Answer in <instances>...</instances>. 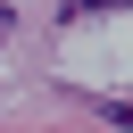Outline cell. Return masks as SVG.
Instances as JSON below:
<instances>
[{"instance_id":"obj_1","label":"cell","mask_w":133,"mask_h":133,"mask_svg":"<svg viewBox=\"0 0 133 133\" xmlns=\"http://www.w3.org/2000/svg\"><path fill=\"white\" fill-rule=\"evenodd\" d=\"M91 8H133V0H66V17H91Z\"/></svg>"},{"instance_id":"obj_2","label":"cell","mask_w":133,"mask_h":133,"mask_svg":"<svg viewBox=\"0 0 133 133\" xmlns=\"http://www.w3.org/2000/svg\"><path fill=\"white\" fill-rule=\"evenodd\" d=\"M108 125H125V133H133V100H108Z\"/></svg>"},{"instance_id":"obj_3","label":"cell","mask_w":133,"mask_h":133,"mask_svg":"<svg viewBox=\"0 0 133 133\" xmlns=\"http://www.w3.org/2000/svg\"><path fill=\"white\" fill-rule=\"evenodd\" d=\"M0 33H8V8H0Z\"/></svg>"}]
</instances>
